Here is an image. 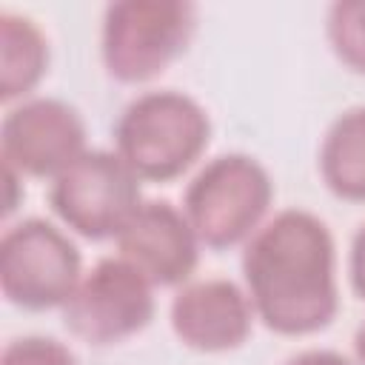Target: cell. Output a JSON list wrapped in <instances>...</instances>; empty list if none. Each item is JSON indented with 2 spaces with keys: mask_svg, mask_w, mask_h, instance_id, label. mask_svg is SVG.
I'll list each match as a JSON object with an SVG mask.
<instances>
[{
  "mask_svg": "<svg viewBox=\"0 0 365 365\" xmlns=\"http://www.w3.org/2000/svg\"><path fill=\"white\" fill-rule=\"evenodd\" d=\"M242 282L257 319L282 336L325 331L339 311L331 228L305 208L262 222L242 248Z\"/></svg>",
  "mask_w": 365,
  "mask_h": 365,
  "instance_id": "6da1fadb",
  "label": "cell"
},
{
  "mask_svg": "<svg viewBox=\"0 0 365 365\" xmlns=\"http://www.w3.org/2000/svg\"><path fill=\"white\" fill-rule=\"evenodd\" d=\"M208 143V111L177 88L137 94L114 123V151L148 182L182 177L205 154Z\"/></svg>",
  "mask_w": 365,
  "mask_h": 365,
  "instance_id": "7a4b0ae2",
  "label": "cell"
},
{
  "mask_svg": "<svg viewBox=\"0 0 365 365\" xmlns=\"http://www.w3.org/2000/svg\"><path fill=\"white\" fill-rule=\"evenodd\" d=\"M274 202L268 168L251 154H220L185 185L182 211L205 248L225 251L248 242Z\"/></svg>",
  "mask_w": 365,
  "mask_h": 365,
  "instance_id": "3957f363",
  "label": "cell"
},
{
  "mask_svg": "<svg viewBox=\"0 0 365 365\" xmlns=\"http://www.w3.org/2000/svg\"><path fill=\"white\" fill-rule=\"evenodd\" d=\"M197 6L185 0H120L106 6L100 57L117 83H148L185 54Z\"/></svg>",
  "mask_w": 365,
  "mask_h": 365,
  "instance_id": "277c9868",
  "label": "cell"
},
{
  "mask_svg": "<svg viewBox=\"0 0 365 365\" xmlns=\"http://www.w3.org/2000/svg\"><path fill=\"white\" fill-rule=\"evenodd\" d=\"M83 277L74 240L48 220L29 217L0 237V291L23 311L63 308Z\"/></svg>",
  "mask_w": 365,
  "mask_h": 365,
  "instance_id": "5b68a950",
  "label": "cell"
},
{
  "mask_svg": "<svg viewBox=\"0 0 365 365\" xmlns=\"http://www.w3.org/2000/svg\"><path fill=\"white\" fill-rule=\"evenodd\" d=\"M140 177L117 151L88 148L51 180L48 205L66 228L86 240H117L143 205Z\"/></svg>",
  "mask_w": 365,
  "mask_h": 365,
  "instance_id": "8992f818",
  "label": "cell"
},
{
  "mask_svg": "<svg viewBox=\"0 0 365 365\" xmlns=\"http://www.w3.org/2000/svg\"><path fill=\"white\" fill-rule=\"evenodd\" d=\"M154 308V285L117 254L97 259L60 311L71 336L88 345H117L148 328Z\"/></svg>",
  "mask_w": 365,
  "mask_h": 365,
  "instance_id": "52a82bcc",
  "label": "cell"
},
{
  "mask_svg": "<svg viewBox=\"0 0 365 365\" xmlns=\"http://www.w3.org/2000/svg\"><path fill=\"white\" fill-rule=\"evenodd\" d=\"M86 151V120L60 97L20 100L3 117L0 160L23 177L54 180Z\"/></svg>",
  "mask_w": 365,
  "mask_h": 365,
  "instance_id": "ba28073f",
  "label": "cell"
},
{
  "mask_svg": "<svg viewBox=\"0 0 365 365\" xmlns=\"http://www.w3.org/2000/svg\"><path fill=\"white\" fill-rule=\"evenodd\" d=\"M114 242L120 257L154 288H180L191 282L202 248L185 211L168 200H143Z\"/></svg>",
  "mask_w": 365,
  "mask_h": 365,
  "instance_id": "9c48e42d",
  "label": "cell"
},
{
  "mask_svg": "<svg viewBox=\"0 0 365 365\" xmlns=\"http://www.w3.org/2000/svg\"><path fill=\"white\" fill-rule=\"evenodd\" d=\"M168 317L174 336L200 354H225L245 345L257 319L245 288L222 277L180 285Z\"/></svg>",
  "mask_w": 365,
  "mask_h": 365,
  "instance_id": "30bf717a",
  "label": "cell"
},
{
  "mask_svg": "<svg viewBox=\"0 0 365 365\" xmlns=\"http://www.w3.org/2000/svg\"><path fill=\"white\" fill-rule=\"evenodd\" d=\"M319 174L334 197L365 202V106L334 117L319 145Z\"/></svg>",
  "mask_w": 365,
  "mask_h": 365,
  "instance_id": "8fae6325",
  "label": "cell"
},
{
  "mask_svg": "<svg viewBox=\"0 0 365 365\" xmlns=\"http://www.w3.org/2000/svg\"><path fill=\"white\" fill-rule=\"evenodd\" d=\"M48 71V40L23 14L0 11V100L20 103Z\"/></svg>",
  "mask_w": 365,
  "mask_h": 365,
  "instance_id": "7c38bea8",
  "label": "cell"
},
{
  "mask_svg": "<svg viewBox=\"0 0 365 365\" xmlns=\"http://www.w3.org/2000/svg\"><path fill=\"white\" fill-rule=\"evenodd\" d=\"M331 51L342 66L365 74V0H336L325 17Z\"/></svg>",
  "mask_w": 365,
  "mask_h": 365,
  "instance_id": "4fadbf2b",
  "label": "cell"
},
{
  "mask_svg": "<svg viewBox=\"0 0 365 365\" xmlns=\"http://www.w3.org/2000/svg\"><path fill=\"white\" fill-rule=\"evenodd\" d=\"M0 365H77V359L51 336H17L3 348Z\"/></svg>",
  "mask_w": 365,
  "mask_h": 365,
  "instance_id": "5bb4252c",
  "label": "cell"
},
{
  "mask_svg": "<svg viewBox=\"0 0 365 365\" xmlns=\"http://www.w3.org/2000/svg\"><path fill=\"white\" fill-rule=\"evenodd\" d=\"M348 277H351V288H354V294L365 302V222L356 228V234H354V240H351Z\"/></svg>",
  "mask_w": 365,
  "mask_h": 365,
  "instance_id": "9a60e30c",
  "label": "cell"
},
{
  "mask_svg": "<svg viewBox=\"0 0 365 365\" xmlns=\"http://www.w3.org/2000/svg\"><path fill=\"white\" fill-rule=\"evenodd\" d=\"M285 365H356V362H351L348 356H342L339 351H331V348H308V351H299L297 356H291Z\"/></svg>",
  "mask_w": 365,
  "mask_h": 365,
  "instance_id": "2e32d148",
  "label": "cell"
},
{
  "mask_svg": "<svg viewBox=\"0 0 365 365\" xmlns=\"http://www.w3.org/2000/svg\"><path fill=\"white\" fill-rule=\"evenodd\" d=\"M3 188H6V197H3V217H11L14 208L20 205L23 200V174H17L11 165L3 163Z\"/></svg>",
  "mask_w": 365,
  "mask_h": 365,
  "instance_id": "e0dca14e",
  "label": "cell"
},
{
  "mask_svg": "<svg viewBox=\"0 0 365 365\" xmlns=\"http://www.w3.org/2000/svg\"><path fill=\"white\" fill-rule=\"evenodd\" d=\"M354 359H356V365H365V322L354 334Z\"/></svg>",
  "mask_w": 365,
  "mask_h": 365,
  "instance_id": "ac0fdd59",
  "label": "cell"
}]
</instances>
